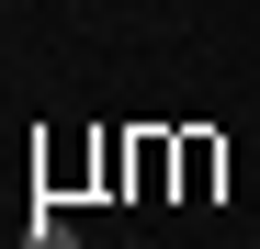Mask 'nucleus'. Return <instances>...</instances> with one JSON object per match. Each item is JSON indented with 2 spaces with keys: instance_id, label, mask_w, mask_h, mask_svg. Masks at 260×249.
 <instances>
[{
  "instance_id": "obj_1",
  "label": "nucleus",
  "mask_w": 260,
  "mask_h": 249,
  "mask_svg": "<svg viewBox=\"0 0 260 249\" xmlns=\"http://www.w3.org/2000/svg\"><path fill=\"white\" fill-rule=\"evenodd\" d=\"M23 249H79V238H68V215H46V204H34V227H23Z\"/></svg>"
}]
</instances>
